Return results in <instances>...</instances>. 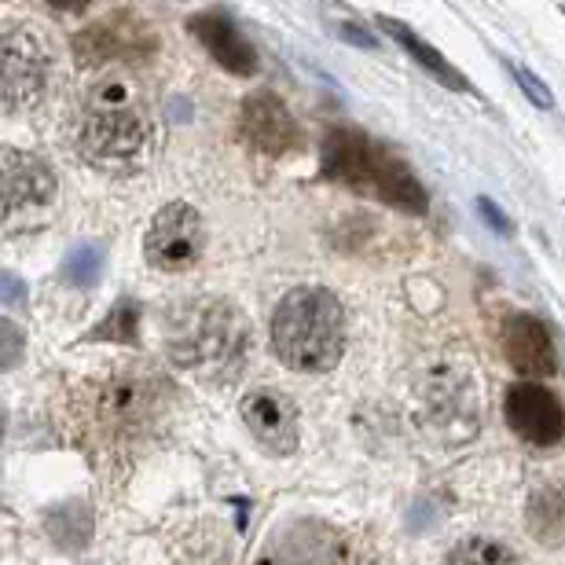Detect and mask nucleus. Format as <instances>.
<instances>
[{
  "label": "nucleus",
  "mask_w": 565,
  "mask_h": 565,
  "mask_svg": "<svg viewBox=\"0 0 565 565\" xmlns=\"http://www.w3.org/2000/svg\"><path fill=\"white\" fill-rule=\"evenodd\" d=\"M246 345V323L235 305L221 298H195L169 312L166 353L173 364L191 371L228 367Z\"/></svg>",
  "instance_id": "nucleus-3"
},
{
  "label": "nucleus",
  "mask_w": 565,
  "mask_h": 565,
  "mask_svg": "<svg viewBox=\"0 0 565 565\" xmlns=\"http://www.w3.org/2000/svg\"><path fill=\"white\" fill-rule=\"evenodd\" d=\"M140 301L137 298H121L110 309L99 327L85 334V342H110V345H137L140 342Z\"/></svg>",
  "instance_id": "nucleus-19"
},
{
  "label": "nucleus",
  "mask_w": 565,
  "mask_h": 565,
  "mask_svg": "<svg viewBox=\"0 0 565 565\" xmlns=\"http://www.w3.org/2000/svg\"><path fill=\"white\" fill-rule=\"evenodd\" d=\"M320 166L323 177H331L334 184L353 188L360 195L379 199L404 213H426V191L415 169L393 147L371 140L367 132L334 129L323 140Z\"/></svg>",
  "instance_id": "nucleus-1"
},
{
  "label": "nucleus",
  "mask_w": 565,
  "mask_h": 565,
  "mask_svg": "<svg viewBox=\"0 0 565 565\" xmlns=\"http://www.w3.org/2000/svg\"><path fill=\"white\" fill-rule=\"evenodd\" d=\"M99 268H104V246L99 243H85L71 250V257L63 262V279L77 290H88L99 279Z\"/></svg>",
  "instance_id": "nucleus-21"
},
{
  "label": "nucleus",
  "mask_w": 565,
  "mask_h": 565,
  "mask_svg": "<svg viewBox=\"0 0 565 565\" xmlns=\"http://www.w3.org/2000/svg\"><path fill=\"white\" fill-rule=\"evenodd\" d=\"M243 423L268 456H290L298 448V408L279 390L246 393Z\"/></svg>",
  "instance_id": "nucleus-12"
},
{
  "label": "nucleus",
  "mask_w": 565,
  "mask_h": 565,
  "mask_svg": "<svg viewBox=\"0 0 565 565\" xmlns=\"http://www.w3.org/2000/svg\"><path fill=\"white\" fill-rule=\"evenodd\" d=\"M169 386L158 375H115L96 386L93 415L110 437L140 434L154 423V415L166 408Z\"/></svg>",
  "instance_id": "nucleus-5"
},
{
  "label": "nucleus",
  "mask_w": 565,
  "mask_h": 565,
  "mask_svg": "<svg viewBox=\"0 0 565 565\" xmlns=\"http://www.w3.org/2000/svg\"><path fill=\"white\" fill-rule=\"evenodd\" d=\"M202 250H206V224H202L195 206L169 202L154 213L143 239L147 265L158 268V273H188V268L199 265Z\"/></svg>",
  "instance_id": "nucleus-6"
},
{
  "label": "nucleus",
  "mask_w": 565,
  "mask_h": 565,
  "mask_svg": "<svg viewBox=\"0 0 565 565\" xmlns=\"http://www.w3.org/2000/svg\"><path fill=\"white\" fill-rule=\"evenodd\" d=\"M379 26L386 30L390 38L397 41L401 49L408 52L415 63H419V66H426V71L434 74L437 82H445L448 88H456V93H473V85L467 82V77H462V74L456 71V66H451V63L445 60V55H440V52L434 49V44H426V41L419 38V33H412L408 26H404V22H397V19H386V15H382V19H379Z\"/></svg>",
  "instance_id": "nucleus-17"
},
{
  "label": "nucleus",
  "mask_w": 565,
  "mask_h": 565,
  "mask_svg": "<svg viewBox=\"0 0 565 565\" xmlns=\"http://www.w3.org/2000/svg\"><path fill=\"white\" fill-rule=\"evenodd\" d=\"M154 52L151 22L137 19L132 11H115V15L88 22L74 33V55L85 66L104 63H140Z\"/></svg>",
  "instance_id": "nucleus-7"
},
{
  "label": "nucleus",
  "mask_w": 565,
  "mask_h": 565,
  "mask_svg": "<svg viewBox=\"0 0 565 565\" xmlns=\"http://www.w3.org/2000/svg\"><path fill=\"white\" fill-rule=\"evenodd\" d=\"M239 137L262 154H287L301 143V129L276 93H254L239 107Z\"/></svg>",
  "instance_id": "nucleus-11"
},
{
  "label": "nucleus",
  "mask_w": 565,
  "mask_h": 565,
  "mask_svg": "<svg viewBox=\"0 0 565 565\" xmlns=\"http://www.w3.org/2000/svg\"><path fill=\"white\" fill-rule=\"evenodd\" d=\"M147 147V126L126 85H99L82 126V151L96 166L118 169Z\"/></svg>",
  "instance_id": "nucleus-4"
},
{
  "label": "nucleus",
  "mask_w": 565,
  "mask_h": 565,
  "mask_svg": "<svg viewBox=\"0 0 565 565\" xmlns=\"http://www.w3.org/2000/svg\"><path fill=\"white\" fill-rule=\"evenodd\" d=\"M257 565H353L345 540L323 522H294L262 547Z\"/></svg>",
  "instance_id": "nucleus-9"
},
{
  "label": "nucleus",
  "mask_w": 565,
  "mask_h": 565,
  "mask_svg": "<svg viewBox=\"0 0 565 565\" xmlns=\"http://www.w3.org/2000/svg\"><path fill=\"white\" fill-rule=\"evenodd\" d=\"M0 338H4V349H0V353H4V360H0V364H4V371H11V367L19 364L26 338H22V331L15 327V320H0Z\"/></svg>",
  "instance_id": "nucleus-23"
},
{
  "label": "nucleus",
  "mask_w": 565,
  "mask_h": 565,
  "mask_svg": "<svg viewBox=\"0 0 565 565\" xmlns=\"http://www.w3.org/2000/svg\"><path fill=\"white\" fill-rule=\"evenodd\" d=\"M44 533L66 555H82L93 544V503L88 500H63L44 511Z\"/></svg>",
  "instance_id": "nucleus-16"
},
{
  "label": "nucleus",
  "mask_w": 565,
  "mask_h": 565,
  "mask_svg": "<svg viewBox=\"0 0 565 565\" xmlns=\"http://www.w3.org/2000/svg\"><path fill=\"white\" fill-rule=\"evenodd\" d=\"M525 522L544 547L565 544V484H547V489L533 492L525 507Z\"/></svg>",
  "instance_id": "nucleus-18"
},
{
  "label": "nucleus",
  "mask_w": 565,
  "mask_h": 565,
  "mask_svg": "<svg viewBox=\"0 0 565 565\" xmlns=\"http://www.w3.org/2000/svg\"><path fill=\"white\" fill-rule=\"evenodd\" d=\"M273 349L290 371H331L345 349L342 301L323 287H298L276 305Z\"/></svg>",
  "instance_id": "nucleus-2"
},
{
  "label": "nucleus",
  "mask_w": 565,
  "mask_h": 565,
  "mask_svg": "<svg viewBox=\"0 0 565 565\" xmlns=\"http://www.w3.org/2000/svg\"><path fill=\"white\" fill-rule=\"evenodd\" d=\"M342 30H345V38H349V41H360L364 49H371V38H364V33H356L360 26H342Z\"/></svg>",
  "instance_id": "nucleus-26"
},
{
  "label": "nucleus",
  "mask_w": 565,
  "mask_h": 565,
  "mask_svg": "<svg viewBox=\"0 0 565 565\" xmlns=\"http://www.w3.org/2000/svg\"><path fill=\"white\" fill-rule=\"evenodd\" d=\"M4 301L8 305H19L22 301V282L11 276V273H4Z\"/></svg>",
  "instance_id": "nucleus-25"
},
{
  "label": "nucleus",
  "mask_w": 565,
  "mask_h": 565,
  "mask_svg": "<svg viewBox=\"0 0 565 565\" xmlns=\"http://www.w3.org/2000/svg\"><path fill=\"white\" fill-rule=\"evenodd\" d=\"M478 210H481V217H484V221H489V224H492V228H495V232H503V235H511V232H514V224H511V221H507V217H503V213H500V210H495V206H492V202H489V199H478Z\"/></svg>",
  "instance_id": "nucleus-24"
},
{
  "label": "nucleus",
  "mask_w": 565,
  "mask_h": 565,
  "mask_svg": "<svg viewBox=\"0 0 565 565\" xmlns=\"http://www.w3.org/2000/svg\"><path fill=\"white\" fill-rule=\"evenodd\" d=\"M503 353L518 375H525L529 382L551 379L558 371L555 338H551V327L540 316L518 312L503 323Z\"/></svg>",
  "instance_id": "nucleus-13"
},
{
  "label": "nucleus",
  "mask_w": 565,
  "mask_h": 565,
  "mask_svg": "<svg viewBox=\"0 0 565 565\" xmlns=\"http://www.w3.org/2000/svg\"><path fill=\"white\" fill-rule=\"evenodd\" d=\"M445 565H518V558L511 547L500 544V540L473 536V540H462V544L448 555Z\"/></svg>",
  "instance_id": "nucleus-20"
},
{
  "label": "nucleus",
  "mask_w": 565,
  "mask_h": 565,
  "mask_svg": "<svg viewBox=\"0 0 565 565\" xmlns=\"http://www.w3.org/2000/svg\"><path fill=\"white\" fill-rule=\"evenodd\" d=\"M52 195H55V173L49 169V162H41L38 154L4 147V206H8V217L19 210L44 206Z\"/></svg>",
  "instance_id": "nucleus-15"
},
{
  "label": "nucleus",
  "mask_w": 565,
  "mask_h": 565,
  "mask_svg": "<svg viewBox=\"0 0 565 565\" xmlns=\"http://www.w3.org/2000/svg\"><path fill=\"white\" fill-rule=\"evenodd\" d=\"M507 66H511L514 82H518V85H522V93H525L529 99H533V104H536V107H544V110H547V107H555V96H551V93H547V85H544V82H540V77H536V74H529V71H525V66H518L514 60H507Z\"/></svg>",
  "instance_id": "nucleus-22"
},
{
  "label": "nucleus",
  "mask_w": 565,
  "mask_h": 565,
  "mask_svg": "<svg viewBox=\"0 0 565 565\" xmlns=\"http://www.w3.org/2000/svg\"><path fill=\"white\" fill-rule=\"evenodd\" d=\"M503 412L507 426L536 448H551L565 437V408L558 393H551L540 382H518V386H511Z\"/></svg>",
  "instance_id": "nucleus-10"
},
{
  "label": "nucleus",
  "mask_w": 565,
  "mask_h": 565,
  "mask_svg": "<svg viewBox=\"0 0 565 565\" xmlns=\"http://www.w3.org/2000/svg\"><path fill=\"white\" fill-rule=\"evenodd\" d=\"M188 26H191V33H195V41L202 44V49H206L228 74H239V77L257 74L254 44L243 38V30L235 26L228 11H221V8L199 11V15H191Z\"/></svg>",
  "instance_id": "nucleus-14"
},
{
  "label": "nucleus",
  "mask_w": 565,
  "mask_h": 565,
  "mask_svg": "<svg viewBox=\"0 0 565 565\" xmlns=\"http://www.w3.org/2000/svg\"><path fill=\"white\" fill-rule=\"evenodd\" d=\"M4 110H26L41 104L52 77V55L33 30L11 26L4 30Z\"/></svg>",
  "instance_id": "nucleus-8"
}]
</instances>
